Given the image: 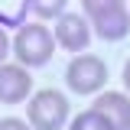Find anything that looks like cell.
<instances>
[{"label":"cell","instance_id":"obj_1","mask_svg":"<svg viewBox=\"0 0 130 130\" xmlns=\"http://www.w3.org/2000/svg\"><path fill=\"white\" fill-rule=\"evenodd\" d=\"M10 52L16 55V62L26 65V68H39L55 55V36L42 26V23H26L20 26L13 36V46Z\"/></svg>","mask_w":130,"mask_h":130},{"label":"cell","instance_id":"obj_2","mask_svg":"<svg viewBox=\"0 0 130 130\" xmlns=\"http://www.w3.org/2000/svg\"><path fill=\"white\" fill-rule=\"evenodd\" d=\"M26 120L32 130H62L68 124V98L55 88L36 91L26 107Z\"/></svg>","mask_w":130,"mask_h":130},{"label":"cell","instance_id":"obj_3","mask_svg":"<svg viewBox=\"0 0 130 130\" xmlns=\"http://www.w3.org/2000/svg\"><path fill=\"white\" fill-rule=\"evenodd\" d=\"M107 81V65L98 55H75L65 68V85L75 94H94Z\"/></svg>","mask_w":130,"mask_h":130},{"label":"cell","instance_id":"obj_4","mask_svg":"<svg viewBox=\"0 0 130 130\" xmlns=\"http://www.w3.org/2000/svg\"><path fill=\"white\" fill-rule=\"evenodd\" d=\"M55 46L68 49V52H85L91 42V20L85 13H62L55 16Z\"/></svg>","mask_w":130,"mask_h":130},{"label":"cell","instance_id":"obj_5","mask_svg":"<svg viewBox=\"0 0 130 130\" xmlns=\"http://www.w3.org/2000/svg\"><path fill=\"white\" fill-rule=\"evenodd\" d=\"M32 94V75L26 65H3L0 62V104H20Z\"/></svg>","mask_w":130,"mask_h":130},{"label":"cell","instance_id":"obj_6","mask_svg":"<svg viewBox=\"0 0 130 130\" xmlns=\"http://www.w3.org/2000/svg\"><path fill=\"white\" fill-rule=\"evenodd\" d=\"M91 32H94L98 39H104V42H117V39H124L130 32V13H127V3H120V7H114L107 13H101L91 20Z\"/></svg>","mask_w":130,"mask_h":130},{"label":"cell","instance_id":"obj_7","mask_svg":"<svg viewBox=\"0 0 130 130\" xmlns=\"http://www.w3.org/2000/svg\"><path fill=\"white\" fill-rule=\"evenodd\" d=\"M94 107L114 124V130H130V98L120 91H104L94 101Z\"/></svg>","mask_w":130,"mask_h":130},{"label":"cell","instance_id":"obj_8","mask_svg":"<svg viewBox=\"0 0 130 130\" xmlns=\"http://www.w3.org/2000/svg\"><path fill=\"white\" fill-rule=\"evenodd\" d=\"M68 130H114V124L98 111V107H88V111H81L78 117L68 124Z\"/></svg>","mask_w":130,"mask_h":130},{"label":"cell","instance_id":"obj_9","mask_svg":"<svg viewBox=\"0 0 130 130\" xmlns=\"http://www.w3.org/2000/svg\"><path fill=\"white\" fill-rule=\"evenodd\" d=\"M65 3L68 0H26V10L39 20H55L65 13Z\"/></svg>","mask_w":130,"mask_h":130},{"label":"cell","instance_id":"obj_10","mask_svg":"<svg viewBox=\"0 0 130 130\" xmlns=\"http://www.w3.org/2000/svg\"><path fill=\"white\" fill-rule=\"evenodd\" d=\"M120 3H127V0H81V10H85L88 20H94V16L107 13V10H114V7H120Z\"/></svg>","mask_w":130,"mask_h":130},{"label":"cell","instance_id":"obj_11","mask_svg":"<svg viewBox=\"0 0 130 130\" xmlns=\"http://www.w3.org/2000/svg\"><path fill=\"white\" fill-rule=\"evenodd\" d=\"M0 130H32L29 120H20V117H3L0 120Z\"/></svg>","mask_w":130,"mask_h":130},{"label":"cell","instance_id":"obj_12","mask_svg":"<svg viewBox=\"0 0 130 130\" xmlns=\"http://www.w3.org/2000/svg\"><path fill=\"white\" fill-rule=\"evenodd\" d=\"M10 46H13V39L7 36V29H3V23H0V62L10 55Z\"/></svg>","mask_w":130,"mask_h":130},{"label":"cell","instance_id":"obj_13","mask_svg":"<svg viewBox=\"0 0 130 130\" xmlns=\"http://www.w3.org/2000/svg\"><path fill=\"white\" fill-rule=\"evenodd\" d=\"M124 88L130 91V59H127V65H124Z\"/></svg>","mask_w":130,"mask_h":130}]
</instances>
